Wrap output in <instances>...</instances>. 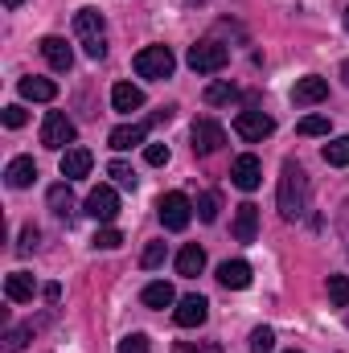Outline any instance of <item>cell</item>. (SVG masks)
<instances>
[{
    "label": "cell",
    "mask_w": 349,
    "mask_h": 353,
    "mask_svg": "<svg viewBox=\"0 0 349 353\" xmlns=\"http://www.w3.org/2000/svg\"><path fill=\"white\" fill-rule=\"evenodd\" d=\"M177 66L173 50L169 46H148V50H140L136 54V74L140 79H152V83H161V79H169Z\"/></svg>",
    "instance_id": "3957f363"
},
{
    "label": "cell",
    "mask_w": 349,
    "mask_h": 353,
    "mask_svg": "<svg viewBox=\"0 0 349 353\" xmlns=\"http://www.w3.org/2000/svg\"><path fill=\"white\" fill-rule=\"evenodd\" d=\"M325 165H333V169H346V165H349V136L333 140V144H325Z\"/></svg>",
    "instance_id": "484cf974"
},
{
    "label": "cell",
    "mask_w": 349,
    "mask_h": 353,
    "mask_svg": "<svg viewBox=\"0 0 349 353\" xmlns=\"http://www.w3.org/2000/svg\"><path fill=\"white\" fill-rule=\"evenodd\" d=\"M346 29H349V8H346Z\"/></svg>",
    "instance_id": "ee69618b"
},
{
    "label": "cell",
    "mask_w": 349,
    "mask_h": 353,
    "mask_svg": "<svg viewBox=\"0 0 349 353\" xmlns=\"http://www.w3.org/2000/svg\"><path fill=\"white\" fill-rule=\"evenodd\" d=\"M87 214L94 218V222H115V214H119V193H115L111 185H99V189H90Z\"/></svg>",
    "instance_id": "ba28073f"
},
{
    "label": "cell",
    "mask_w": 349,
    "mask_h": 353,
    "mask_svg": "<svg viewBox=\"0 0 349 353\" xmlns=\"http://www.w3.org/2000/svg\"><path fill=\"white\" fill-rule=\"evenodd\" d=\"M271 132H275V119L263 115V111H239V119H235V136L247 140V144H259Z\"/></svg>",
    "instance_id": "52a82bcc"
},
{
    "label": "cell",
    "mask_w": 349,
    "mask_h": 353,
    "mask_svg": "<svg viewBox=\"0 0 349 353\" xmlns=\"http://www.w3.org/2000/svg\"><path fill=\"white\" fill-rule=\"evenodd\" d=\"M296 132H300V136H329V119H325V115H304V119L296 123Z\"/></svg>",
    "instance_id": "f546056e"
},
{
    "label": "cell",
    "mask_w": 349,
    "mask_h": 353,
    "mask_svg": "<svg viewBox=\"0 0 349 353\" xmlns=\"http://www.w3.org/2000/svg\"><path fill=\"white\" fill-rule=\"evenodd\" d=\"M41 58H46L54 70H62V74L74 66V50L66 46V37H46V41H41Z\"/></svg>",
    "instance_id": "7c38bea8"
},
{
    "label": "cell",
    "mask_w": 349,
    "mask_h": 353,
    "mask_svg": "<svg viewBox=\"0 0 349 353\" xmlns=\"http://www.w3.org/2000/svg\"><path fill=\"white\" fill-rule=\"evenodd\" d=\"M119 353H148V337H144V333H128V337L119 341Z\"/></svg>",
    "instance_id": "d590c367"
},
{
    "label": "cell",
    "mask_w": 349,
    "mask_h": 353,
    "mask_svg": "<svg viewBox=\"0 0 349 353\" xmlns=\"http://www.w3.org/2000/svg\"><path fill=\"white\" fill-rule=\"evenodd\" d=\"M189 140H193V152H197V157H214V152L226 144V132H222V123H214V119H197V123L189 128Z\"/></svg>",
    "instance_id": "8992f818"
},
{
    "label": "cell",
    "mask_w": 349,
    "mask_h": 353,
    "mask_svg": "<svg viewBox=\"0 0 349 353\" xmlns=\"http://www.w3.org/2000/svg\"><path fill=\"white\" fill-rule=\"evenodd\" d=\"M329 300L333 308H349V275H329Z\"/></svg>",
    "instance_id": "f1b7e54d"
},
{
    "label": "cell",
    "mask_w": 349,
    "mask_h": 353,
    "mask_svg": "<svg viewBox=\"0 0 349 353\" xmlns=\"http://www.w3.org/2000/svg\"><path fill=\"white\" fill-rule=\"evenodd\" d=\"M255 234H259V205L255 201H243L235 210V239L239 243H255Z\"/></svg>",
    "instance_id": "8fae6325"
},
{
    "label": "cell",
    "mask_w": 349,
    "mask_h": 353,
    "mask_svg": "<svg viewBox=\"0 0 349 353\" xmlns=\"http://www.w3.org/2000/svg\"><path fill=\"white\" fill-rule=\"evenodd\" d=\"M90 165H94L90 148H66L58 169H62V176H66V181H79V176H87V173H90Z\"/></svg>",
    "instance_id": "5bb4252c"
},
{
    "label": "cell",
    "mask_w": 349,
    "mask_h": 353,
    "mask_svg": "<svg viewBox=\"0 0 349 353\" xmlns=\"http://www.w3.org/2000/svg\"><path fill=\"white\" fill-rule=\"evenodd\" d=\"M83 46H87V54L94 58V62H99V58L107 54V41H103V37H90V41H83Z\"/></svg>",
    "instance_id": "ab89813d"
},
{
    "label": "cell",
    "mask_w": 349,
    "mask_h": 353,
    "mask_svg": "<svg viewBox=\"0 0 349 353\" xmlns=\"http://www.w3.org/2000/svg\"><path fill=\"white\" fill-rule=\"evenodd\" d=\"M33 292H37V283H33V275H29V271H12V275L4 279V296H8L12 304H29V300H33Z\"/></svg>",
    "instance_id": "2e32d148"
},
{
    "label": "cell",
    "mask_w": 349,
    "mask_h": 353,
    "mask_svg": "<svg viewBox=\"0 0 349 353\" xmlns=\"http://www.w3.org/2000/svg\"><path fill=\"white\" fill-rule=\"evenodd\" d=\"M275 350V333L271 329H255L251 333V353H271Z\"/></svg>",
    "instance_id": "e575fe53"
},
{
    "label": "cell",
    "mask_w": 349,
    "mask_h": 353,
    "mask_svg": "<svg viewBox=\"0 0 349 353\" xmlns=\"http://www.w3.org/2000/svg\"><path fill=\"white\" fill-rule=\"evenodd\" d=\"M292 99H296L300 107L325 103V99H329V83H325V79H317V74H308V79H300V83L292 87Z\"/></svg>",
    "instance_id": "4fadbf2b"
},
{
    "label": "cell",
    "mask_w": 349,
    "mask_h": 353,
    "mask_svg": "<svg viewBox=\"0 0 349 353\" xmlns=\"http://www.w3.org/2000/svg\"><path fill=\"white\" fill-rule=\"evenodd\" d=\"M173 353H222L218 341H177Z\"/></svg>",
    "instance_id": "836d02e7"
},
{
    "label": "cell",
    "mask_w": 349,
    "mask_h": 353,
    "mask_svg": "<svg viewBox=\"0 0 349 353\" xmlns=\"http://www.w3.org/2000/svg\"><path fill=\"white\" fill-rule=\"evenodd\" d=\"M230 181L243 189V193H251V189H259V181H263V165H259V157H239L235 161V169H230Z\"/></svg>",
    "instance_id": "30bf717a"
},
{
    "label": "cell",
    "mask_w": 349,
    "mask_h": 353,
    "mask_svg": "<svg viewBox=\"0 0 349 353\" xmlns=\"http://www.w3.org/2000/svg\"><path fill=\"white\" fill-rule=\"evenodd\" d=\"M25 119H29V115H25L21 103H8V107H4V128H25Z\"/></svg>",
    "instance_id": "8d00e7d4"
},
{
    "label": "cell",
    "mask_w": 349,
    "mask_h": 353,
    "mask_svg": "<svg viewBox=\"0 0 349 353\" xmlns=\"http://www.w3.org/2000/svg\"><path fill=\"white\" fill-rule=\"evenodd\" d=\"M107 176H115V185H123V189H136V169L123 165V161H111L107 165Z\"/></svg>",
    "instance_id": "4dcf8cb0"
},
{
    "label": "cell",
    "mask_w": 349,
    "mask_h": 353,
    "mask_svg": "<svg viewBox=\"0 0 349 353\" xmlns=\"http://www.w3.org/2000/svg\"><path fill=\"white\" fill-rule=\"evenodd\" d=\"M201 267H206V251H201L197 243H189V247H181V255H177V275H185V279H193V275H201Z\"/></svg>",
    "instance_id": "44dd1931"
},
{
    "label": "cell",
    "mask_w": 349,
    "mask_h": 353,
    "mask_svg": "<svg viewBox=\"0 0 349 353\" xmlns=\"http://www.w3.org/2000/svg\"><path fill=\"white\" fill-rule=\"evenodd\" d=\"M144 161L148 165H169V144H148L144 148Z\"/></svg>",
    "instance_id": "74e56055"
},
{
    "label": "cell",
    "mask_w": 349,
    "mask_h": 353,
    "mask_svg": "<svg viewBox=\"0 0 349 353\" xmlns=\"http://www.w3.org/2000/svg\"><path fill=\"white\" fill-rule=\"evenodd\" d=\"M341 79H346V87H349V62H341Z\"/></svg>",
    "instance_id": "b9f144b4"
},
{
    "label": "cell",
    "mask_w": 349,
    "mask_h": 353,
    "mask_svg": "<svg viewBox=\"0 0 349 353\" xmlns=\"http://www.w3.org/2000/svg\"><path fill=\"white\" fill-rule=\"evenodd\" d=\"M33 176H37L33 157H17V161H8V169H4V181H8L12 189H29V185H33Z\"/></svg>",
    "instance_id": "d6986e66"
},
{
    "label": "cell",
    "mask_w": 349,
    "mask_h": 353,
    "mask_svg": "<svg viewBox=\"0 0 349 353\" xmlns=\"http://www.w3.org/2000/svg\"><path fill=\"white\" fill-rule=\"evenodd\" d=\"M157 214H161V226L165 230H185L193 222V201L185 193H165L157 201Z\"/></svg>",
    "instance_id": "277c9868"
},
{
    "label": "cell",
    "mask_w": 349,
    "mask_h": 353,
    "mask_svg": "<svg viewBox=\"0 0 349 353\" xmlns=\"http://www.w3.org/2000/svg\"><path fill=\"white\" fill-rule=\"evenodd\" d=\"M218 283L243 292V288L251 283V263H247V259H226V263L218 267Z\"/></svg>",
    "instance_id": "9a60e30c"
},
{
    "label": "cell",
    "mask_w": 349,
    "mask_h": 353,
    "mask_svg": "<svg viewBox=\"0 0 349 353\" xmlns=\"http://www.w3.org/2000/svg\"><path fill=\"white\" fill-rule=\"evenodd\" d=\"M275 205H279V214H283L288 222H292V218H300V214L308 210V173H304L296 161H283V169H279Z\"/></svg>",
    "instance_id": "6da1fadb"
},
{
    "label": "cell",
    "mask_w": 349,
    "mask_h": 353,
    "mask_svg": "<svg viewBox=\"0 0 349 353\" xmlns=\"http://www.w3.org/2000/svg\"><path fill=\"white\" fill-rule=\"evenodd\" d=\"M144 136H148V128H144V123H123V128H115V132L107 136V144H111L115 152H128V148L144 144Z\"/></svg>",
    "instance_id": "e0dca14e"
},
{
    "label": "cell",
    "mask_w": 349,
    "mask_h": 353,
    "mask_svg": "<svg viewBox=\"0 0 349 353\" xmlns=\"http://www.w3.org/2000/svg\"><path fill=\"white\" fill-rule=\"evenodd\" d=\"M74 119L66 115V111H50L46 115V123H41V144L46 148H54V152H62L66 144H74Z\"/></svg>",
    "instance_id": "5b68a950"
},
{
    "label": "cell",
    "mask_w": 349,
    "mask_h": 353,
    "mask_svg": "<svg viewBox=\"0 0 349 353\" xmlns=\"http://www.w3.org/2000/svg\"><path fill=\"white\" fill-rule=\"evenodd\" d=\"M33 247H37V226H25V230H21V243H17V251H21V255H29Z\"/></svg>",
    "instance_id": "f35d334b"
},
{
    "label": "cell",
    "mask_w": 349,
    "mask_h": 353,
    "mask_svg": "<svg viewBox=\"0 0 349 353\" xmlns=\"http://www.w3.org/2000/svg\"><path fill=\"white\" fill-rule=\"evenodd\" d=\"M288 353H300V350H288Z\"/></svg>",
    "instance_id": "f6af8a7d"
},
{
    "label": "cell",
    "mask_w": 349,
    "mask_h": 353,
    "mask_svg": "<svg viewBox=\"0 0 349 353\" xmlns=\"http://www.w3.org/2000/svg\"><path fill=\"white\" fill-rule=\"evenodd\" d=\"M94 247H99V251H115V247H123V234H119L115 226H103V230L94 234Z\"/></svg>",
    "instance_id": "d6a6232c"
},
{
    "label": "cell",
    "mask_w": 349,
    "mask_h": 353,
    "mask_svg": "<svg viewBox=\"0 0 349 353\" xmlns=\"http://www.w3.org/2000/svg\"><path fill=\"white\" fill-rule=\"evenodd\" d=\"M346 325H349V321H346Z\"/></svg>",
    "instance_id": "bcb514c9"
},
{
    "label": "cell",
    "mask_w": 349,
    "mask_h": 353,
    "mask_svg": "<svg viewBox=\"0 0 349 353\" xmlns=\"http://www.w3.org/2000/svg\"><path fill=\"white\" fill-rule=\"evenodd\" d=\"M206 316H210V300H206V296H185V300H177L173 321L181 329H197V325H206Z\"/></svg>",
    "instance_id": "9c48e42d"
},
{
    "label": "cell",
    "mask_w": 349,
    "mask_h": 353,
    "mask_svg": "<svg viewBox=\"0 0 349 353\" xmlns=\"http://www.w3.org/2000/svg\"><path fill=\"white\" fill-rule=\"evenodd\" d=\"M103 25H107V21H103V12H99V8H79V12H74V33H79L83 41L103 37Z\"/></svg>",
    "instance_id": "ffe728a7"
},
{
    "label": "cell",
    "mask_w": 349,
    "mask_h": 353,
    "mask_svg": "<svg viewBox=\"0 0 349 353\" xmlns=\"http://www.w3.org/2000/svg\"><path fill=\"white\" fill-rule=\"evenodd\" d=\"M21 4H25V0H4V8H21Z\"/></svg>",
    "instance_id": "7bdbcfd3"
},
{
    "label": "cell",
    "mask_w": 349,
    "mask_h": 353,
    "mask_svg": "<svg viewBox=\"0 0 349 353\" xmlns=\"http://www.w3.org/2000/svg\"><path fill=\"white\" fill-rule=\"evenodd\" d=\"M21 99L50 103V99H58V87H54L50 79H21Z\"/></svg>",
    "instance_id": "603a6c76"
},
{
    "label": "cell",
    "mask_w": 349,
    "mask_h": 353,
    "mask_svg": "<svg viewBox=\"0 0 349 353\" xmlns=\"http://www.w3.org/2000/svg\"><path fill=\"white\" fill-rule=\"evenodd\" d=\"M111 107L123 111V115H132V111L144 107V90L132 87V83H115V90H111Z\"/></svg>",
    "instance_id": "ac0fdd59"
},
{
    "label": "cell",
    "mask_w": 349,
    "mask_h": 353,
    "mask_svg": "<svg viewBox=\"0 0 349 353\" xmlns=\"http://www.w3.org/2000/svg\"><path fill=\"white\" fill-rule=\"evenodd\" d=\"M46 300L58 304V300H62V283H46Z\"/></svg>",
    "instance_id": "60d3db41"
},
{
    "label": "cell",
    "mask_w": 349,
    "mask_h": 353,
    "mask_svg": "<svg viewBox=\"0 0 349 353\" xmlns=\"http://www.w3.org/2000/svg\"><path fill=\"white\" fill-rule=\"evenodd\" d=\"M193 210H197V218H201V222H218V210H222V197H218V193H201Z\"/></svg>",
    "instance_id": "83f0119b"
},
{
    "label": "cell",
    "mask_w": 349,
    "mask_h": 353,
    "mask_svg": "<svg viewBox=\"0 0 349 353\" xmlns=\"http://www.w3.org/2000/svg\"><path fill=\"white\" fill-rule=\"evenodd\" d=\"M239 99V87L235 83H210L206 87V103L210 107H222V103H235Z\"/></svg>",
    "instance_id": "d4e9b609"
},
{
    "label": "cell",
    "mask_w": 349,
    "mask_h": 353,
    "mask_svg": "<svg viewBox=\"0 0 349 353\" xmlns=\"http://www.w3.org/2000/svg\"><path fill=\"white\" fill-rule=\"evenodd\" d=\"M29 337H33V325H12V329L4 333V353H21Z\"/></svg>",
    "instance_id": "4316f807"
},
{
    "label": "cell",
    "mask_w": 349,
    "mask_h": 353,
    "mask_svg": "<svg viewBox=\"0 0 349 353\" xmlns=\"http://www.w3.org/2000/svg\"><path fill=\"white\" fill-rule=\"evenodd\" d=\"M185 62H189V70H197V74H218V70H226V62H230V50L206 37V41L189 46Z\"/></svg>",
    "instance_id": "7a4b0ae2"
},
{
    "label": "cell",
    "mask_w": 349,
    "mask_h": 353,
    "mask_svg": "<svg viewBox=\"0 0 349 353\" xmlns=\"http://www.w3.org/2000/svg\"><path fill=\"white\" fill-rule=\"evenodd\" d=\"M46 197H50V210H54L58 218H70V214H74V193H70V185H66V181H62V185H54Z\"/></svg>",
    "instance_id": "cb8c5ba5"
},
{
    "label": "cell",
    "mask_w": 349,
    "mask_h": 353,
    "mask_svg": "<svg viewBox=\"0 0 349 353\" xmlns=\"http://www.w3.org/2000/svg\"><path fill=\"white\" fill-rule=\"evenodd\" d=\"M165 255H169V247H165V243H148V247H144V255H140V267H148V271H152V267L165 263Z\"/></svg>",
    "instance_id": "1f68e13d"
},
{
    "label": "cell",
    "mask_w": 349,
    "mask_h": 353,
    "mask_svg": "<svg viewBox=\"0 0 349 353\" xmlns=\"http://www.w3.org/2000/svg\"><path fill=\"white\" fill-rule=\"evenodd\" d=\"M140 300H144V308H169V304H177V292H173V283L157 279V283H148L140 292Z\"/></svg>",
    "instance_id": "7402d4cb"
}]
</instances>
